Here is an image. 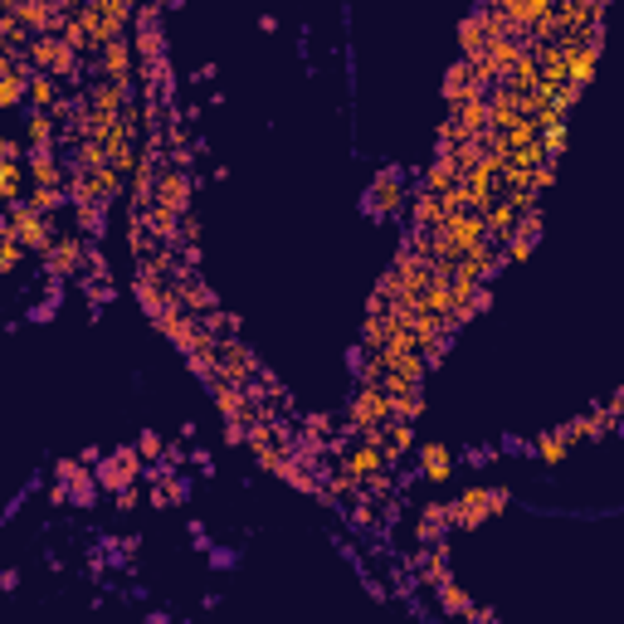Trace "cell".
Listing matches in <instances>:
<instances>
[{
  "label": "cell",
  "mask_w": 624,
  "mask_h": 624,
  "mask_svg": "<svg viewBox=\"0 0 624 624\" xmlns=\"http://www.w3.org/2000/svg\"><path fill=\"white\" fill-rule=\"evenodd\" d=\"M424 473L429 478H444L449 473V453L444 449H424Z\"/></svg>",
  "instance_id": "cell-3"
},
{
  "label": "cell",
  "mask_w": 624,
  "mask_h": 624,
  "mask_svg": "<svg viewBox=\"0 0 624 624\" xmlns=\"http://www.w3.org/2000/svg\"><path fill=\"white\" fill-rule=\"evenodd\" d=\"M127 478H132V453H122V459H107L103 483H127Z\"/></svg>",
  "instance_id": "cell-2"
},
{
  "label": "cell",
  "mask_w": 624,
  "mask_h": 624,
  "mask_svg": "<svg viewBox=\"0 0 624 624\" xmlns=\"http://www.w3.org/2000/svg\"><path fill=\"white\" fill-rule=\"evenodd\" d=\"M15 230H20V239H30V244H44V239H49L44 219H34V215H20V219H15Z\"/></svg>",
  "instance_id": "cell-1"
}]
</instances>
